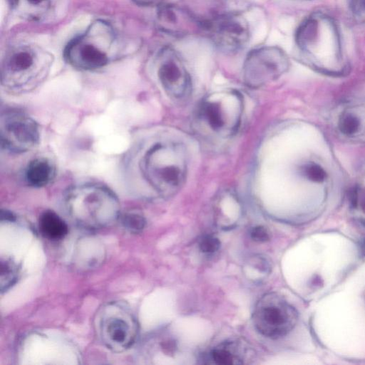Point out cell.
<instances>
[{
	"label": "cell",
	"instance_id": "4fadbf2b",
	"mask_svg": "<svg viewBox=\"0 0 365 365\" xmlns=\"http://www.w3.org/2000/svg\"><path fill=\"white\" fill-rule=\"evenodd\" d=\"M56 169L53 163L44 157L31 160L27 165L25 178L29 185L41 187L48 185L54 178Z\"/></svg>",
	"mask_w": 365,
	"mask_h": 365
},
{
	"label": "cell",
	"instance_id": "2e32d148",
	"mask_svg": "<svg viewBox=\"0 0 365 365\" xmlns=\"http://www.w3.org/2000/svg\"><path fill=\"white\" fill-rule=\"evenodd\" d=\"M19 277V267L11 258L1 259L0 289L1 293L7 291Z\"/></svg>",
	"mask_w": 365,
	"mask_h": 365
},
{
	"label": "cell",
	"instance_id": "7c38bea8",
	"mask_svg": "<svg viewBox=\"0 0 365 365\" xmlns=\"http://www.w3.org/2000/svg\"><path fill=\"white\" fill-rule=\"evenodd\" d=\"M158 76L165 93L173 98H182L190 91V83L177 68L163 65L158 71Z\"/></svg>",
	"mask_w": 365,
	"mask_h": 365
},
{
	"label": "cell",
	"instance_id": "d6986e66",
	"mask_svg": "<svg viewBox=\"0 0 365 365\" xmlns=\"http://www.w3.org/2000/svg\"><path fill=\"white\" fill-rule=\"evenodd\" d=\"M348 200L353 209L365 215V185L356 184L348 191Z\"/></svg>",
	"mask_w": 365,
	"mask_h": 365
},
{
	"label": "cell",
	"instance_id": "52a82bcc",
	"mask_svg": "<svg viewBox=\"0 0 365 365\" xmlns=\"http://www.w3.org/2000/svg\"><path fill=\"white\" fill-rule=\"evenodd\" d=\"M297 318L296 309L275 292L261 297L252 314L256 329L263 336L274 339L290 332L295 327Z\"/></svg>",
	"mask_w": 365,
	"mask_h": 365
},
{
	"label": "cell",
	"instance_id": "cb8c5ba5",
	"mask_svg": "<svg viewBox=\"0 0 365 365\" xmlns=\"http://www.w3.org/2000/svg\"><path fill=\"white\" fill-rule=\"evenodd\" d=\"M263 16V13L258 9H254L246 14V19L250 24L262 21Z\"/></svg>",
	"mask_w": 365,
	"mask_h": 365
},
{
	"label": "cell",
	"instance_id": "8992f818",
	"mask_svg": "<svg viewBox=\"0 0 365 365\" xmlns=\"http://www.w3.org/2000/svg\"><path fill=\"white\" fill-rule=\"evenodd\" d=\"M94 330L99 341L113 352H122L135 342L139 324L128 304L121 301L109 302L97 311Z\"/></svg>",
	"mask_w": 365,
	"mask_h": 365
},
{
	"label": "cell",
	"instance_id": "e0dca14e",
	"mask_svg": "<svg viewBox=\"0 0 365 365\" xmlns=\"http://www.w3.org/2000/svg\"><path fill=\"white\" fill-rule=\"evenodd\" d=\"M299 173L304 178L313 183L322 184L328 179L326 169L314 160L304 163L299 168Z\"/></svg>",
	"mask_w": 365,
	"mask_h": 365
},
{
	"label": "cell",
	"instance_id": "ffe728a7",
	"mask_svg": "<svg viewBox=\"0 0 365 365\" xmlns=\"http://www.w3.org/2000/svg\"><path fill=\"white\" fill-rule=\"evenodd\" d=\"M220 247L218 238L212 235H205L199 242V247L201 252L206 254L215 252Z\"/></svg>",
	"mask_w": 365,
	"mask_h": 365
},
{
	"label": "cell",
	"instance_id": "9a60e30c",
	"mask_svg": "<svg viewBox=\"0 0 365 365\" xmlns=\"http://www.w3.org/2000/svg\"><path fill=\"white\" fill-rule=\"evenodd\" d=\"M38 228L41 235L51 240H62L68 231L66 222L52 210H46L40 215Z\"/></svg>",
	"mask_w": 365,
	"mask_h": 365
},
{
	"label": "cell",
	"instance_id": "7402d4cb",
	"mask_svg": "<svg viewBox=\"0 0 365 365\" xmlns=\"http://www.w3.org/2000/svg\"><path fill=\"white\" fill-rule=\"evenodd\" d=\"M351 9L354 16L365 23V0H351Z\"/></svg>",
	"mask_w": 365,
	"mask_h": 365
},
{
	"label": "cell",
	"instance_id": "d4e9b609",
	"mask_svg": "<svg viewBox=\"0 0 365 365\" xmlns=\"http://www.w3.org/2000/svg\"><path fill=\"white\" fill-rule=\"evenodd\" d=\"M282 39L281 34L277 31L273 30L267 38V43L271 45L282 44Z\"/></svg>",
	"mask_w": 365,
	"mask_h": 365
},
{
	"label": "cell",
	"instance_id": "5b68a950",
	"mask_svg": "<svg viewBox=\"0 0 365 365\" xmlns=\"http://www.w3.org/2000/svg\"><path fill=\"white\" fill-rule=\"evenodd\" d=\"M306 47L311 66L330 76L343 74L346 66L335 24L327 16L317 14L305 26Z\"/></svg>",
	"mask_w": 365,
	"mask_h": 365
},
{
	"label": "cell",
	"instance_id": "30bf717a",
	"mask_svg": "<svg viewBox=\"0 0 365 365\" xmlns=\"http://www.w3.org/2000/svg\"><path fill=\"white\" fill-rule=\"evenodd\" d=\"M335 123L337 131L345 138H365V98L353 100L342 106Z\"/></svg>",
	"mask_w": 365,
	"mask_h": 365
},
{
	"label": "cell",
	"instance_id": "603a6c76",
	"mask_svg": "<svg viewBox=\"0 0 365 365\" xmlns=\"http://www.w3.org/2000/svg\"><path fill=\"white\" fill-rule=\"evenodd\" d=\"M251 238L258 242H264L269 240V235L267 230L262 226H256L251 230Z\"/></svg>",
	"mask_w": 365,
	"mask_h": 365
},
{
	"label": "cell",
	"instance_id": "6da1fadb",
	"mask_svg": "<svg viewBox=\"0 0 365 365\" xmlns=\"http://www.w3.org/2000/svg\"><path fill=\"white\" fill-rule=\"evenodd\" d=\"M64 205L68 215L78 226L99 230L112 225L120 215L115 193L106 185L84 183L69 188Z\"/></svg>",
	"mask_w": 365,
	"mask_h": 365
},
{
	"label": "cell",
	"instance_id": "4316f807",
	"mask_svg": "<svg viewBox=\"0 0 365 365\" xmlns=\"http://www.w3.org/2000/svg\"><path fill=\"white\" fill-rule=\"evenodd\" d=\"M133 3H135L138 5H148L153 2L154 0H131Z\"/></svg>",
	"mask_w": 365,
	"mask_h": 365
},
{
	"label": "cell",
	"instance_id": "5bb4252c",
	"mask_svg": "<svg viewBox=\"0 0 365 365\" xmlns=\"http://www.w3.org/2000/svg\"><path fill=\"white\" fill-rule=\"evenodd\" d=\"M243 346L235 341H225L208 354L209 363L215 364H241L245 358Z\"/></svg>",
	"mask_w": 365,
	"mask_h": 365
},
{
	"label": "cell",
	"instance_id": "3957f363",
	"mask_svg": "<svg viewBox=\"0 0 365 365\" xmlns=\"http://www.w3.org/2000/svg\"><path fill=\"white\" fill-rule=\"evenodd\" d=\"M136 168L148 186L161 195H171L185 180V150L179 144L156 143L139 153Z\"/></svg>",
	"mask_w": 365,
	"mask_h": 365
},
{
	"label": "cell",
	"instance_id": "9c48e42d",
	"mask_svg": "<svg viewBox=\"0 0 365 365\" xmlns=\"http://www.w3.org/2000/svg\"><path fill=\"white\" fill-rule=\"evenodd\" d=\"M0 136L2 148L22 153L38 145L40 134L38 124L31 117L21 110H8L1 115Z\"/></svg>",
	"mask_w": 365,
	"mask_h": 365
},
{
	"label": "cell",
	"instance_id": "8fae6325",
	"mask_svg": "<svg viewBox=\"0 0 365 365\" xmlns=\"http://www.w3.org/2000/svg\"><path fill=\"white\" fill-rule=\"evenodd\" d=\"M19 19L31 22L46 19L54 11L56 0H6Z\"/></svg>",
	"mask_w": 365,
	"mask_h": 365
},
{
	"label": "cell",
	"instance_id": "44dd1931",
	"mask_svg": "<svg viewBox=\"0 0 365 365\" xmlns=\"http://www.w3.org/2000/svg\"><path fill=\"white\" fill-rule=\"evenodd\" d=\"M267 34V26L266 23L264 21L258 23L254 29V31L252 33V43L253 44L260 43L264 39Z\"/></svg>",
	"mask_w": 365,
	"mask_h": 365
},
{
	"label": "cell",
	"instance_id": "ac0fdd59",
	"mask_svg": "<svg viewBox=\"0 0 365 365\" xmlns=\"http://www.w3.org/2000/svg\"><path fill=\"white\" fill-rule=\"evenodd\" d=\"M119 218H120L123 227L133 233L141 232L145 226V218L137 212H126L120 215Z\"/></svg>",
	"mask_w": 365,
	"mask_h": 365
},
{
	"label": "cell",
	"instance_id": "ba28073f",
	"mask_svg": "<svg viewBox=\"0 0 365 365\" xmlns=\"http://www.w3.org/2000/svg\"><path fill=\"white\" fill-rule=\"evenodd\" d=\"M242 112L240 95L235 91L213 94L199 108L200 118L214 132L226 136L234 133L240 124Z\"/></svg>",
	"mask_w": 365,
	"mask_h": 365
},
{
	"label": "cell",
	"instance_id": "484cf974",
	"mask_svg": "<svg viewBox=\"0 0 365 365\" xmlns=\"http://www.w3.org/2000/svg\"><path fill=\"white\" fill-rule=\"evenodd\" d=\"M279 27L283 31H287L291 27V21L289 19L284 18L279 21Z\"/></svg>",
	"mask_w": 365,
	"mask_h": 365
},
{
	"label": "cell",
	"instance_id": "277c9868",
	"mask_svg": "<svg viewBox=\"0 0 365 365\" xmlns=\"http://www.w3.org/2000/svg\"><path fill=\"white\" fill-rule=\"evenodd\" d=\"M119 51L118 37L113 26L105 20L96 19L68 43L63 56L73 68L93 71L116 59Z\"/></svg>",
	"mask_w": 365,
	"mask_h": 365
},
{
	"label": "cell",
	"instance_id": "83f0119b",
	"mask_svg": "<svg viewBox=\"0 0 365 365\" xmlns=\"http://www.w3.org/2000/svg\"><path fill=\"white\" fill-rule=\"evenodd\" d=\"M363 247H364V249L365 250V239L364 240V242H363Z\"/></svg>",
	"mask_w": 365,
	"mask_h": 365
},
{
	"label": "cell",
	"instance_id": "7a4b0ae2",
	"mask_svg": "<svg viewBox=\"0 0 365 365\" xmlns=\"http://www.w3.org/2000/svg\"><path fill=\"white\" fill-rule=\"evenodd\" d=\"M53 56L32 43H19L4 53L1 65V83L9 91L24 93L33 91L48 76Z\"/></svg>",
	"mask_w": 365,
	"mask_h": 365
}]
</instances>
